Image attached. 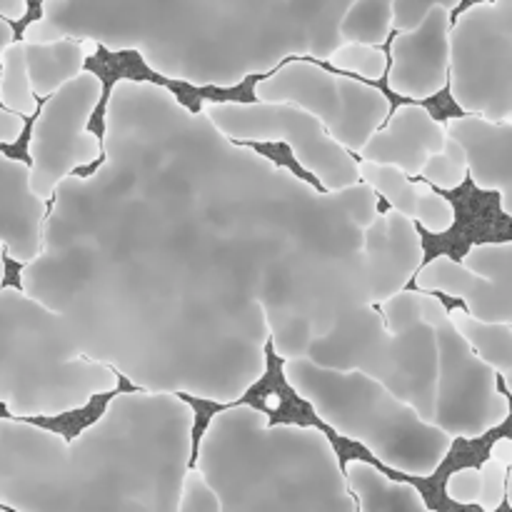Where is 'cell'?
Masks as SVG:
<instances>
[{
	"instance_id": "obj_1",
	"label": "cell",
	"mask_w": 512,
	"mask_h": 512,
	"mask_svg": "<svg viewBox=\"0 0 512 512\" xmlns=\"http://www.w3.org/2000/svg\"><path fill=\"white\" fill-rule=\"evenodd\" d=\"M178 398L183 400V403H188L195 413L193 433H190V470L198 465L200 440H203L210 420H213L218 413H228V410L248 405V408L268 415L270 428H278V425H298V428L320 430V433L330 440V445H333L335 455H338L340 473L343 475L348 473L350 460H360V463L373 465L378 473H383L385 478L395 480V483L413 485L415 475L398 473V470H393L390 465H385L383 460L373 453V450L365 448L363 443L348 438V435H340L333 425H328L318 413H315L313 403H308L305 398H300L298 390L290 388L288 378H285V360L280 358L278 350H275L273 338H268V343H265L263 378H260L258 383L250 385V388L245 390L238 400H233V403H213V400L195 398V395H188V393H178Z\"/></svg>"
},
{
	"instance_id": "obj_2",
	"label": "cell",
	"mask_w": 512,
	"mask_h": 512,
	"mask_svg": "<svg viewBox=\"0 0 512 512\" xmlns=\"http://www.w3.org/2000/svg\"><path fill=\"white\" fill-rule=\"evenodd\" d=\"M408 180L428 185L435 195L453 205V225L445 233H433L423 223H415L423 245V263L418 273L438 258H450L460 265L475 245L512 243V218L503 210V193L478 188L473 173H465L463 183L455 188H443L420 173L408 175Z\"/></svg>"
},
{
	"instance_id": "obj_3",
	"label": "cell",
	"mask_w": 512,
	"mask_h": 512,
	"mask_svg": "<svg viewBox=\"0 0 512 512\" xmlns=\"http://www.w3.org/2000/svg\"><path fill=\"white\" fill-rule=\"evenodd\" d=\"M83 70L85 73H93L100 80V85H103L100 88L98 105L90 113L88 133L98 138L100 155H105V110H108L113 85L120 83V80H135V83H153L160 85V88H168L180 105H185L190 113L198 115L203 110L205 100H213V103H258L255 85L273 78L280 68L275 65L268 73H250L238 85H230V88H220V85H190L185 80H173L150 68L145 63L143 53H138V50H108L105 45H98L95 53H90L83 60Z\"/></svg>"
},
{
	"instance_id": "obj_4",
	"label": "cell",
	"mask_w": 512,
	"mask_h": 512,
	"mask_svg": "<svg viewBox=\"0 0 512 512\" xmlns=\"http://www.w3.org/2000/svg\"><path fill=\"white\" fill-rule=\"evenodd\" d=\"M495 383L498 390L508 400V418L505 423H500L498 428H490L488 433H483L480 438L468 440V438H455L450 445V453L445 455L443 463L438 465L433 475L428 478H420L415 475L413 488L423 495L425 508L428 510H480L478 505H465L458 500L448 498V480L455 473H463V470H483V465L488 463L490 455H493V445L500 440H512V393L508 390L503 375H495Z\"/></svg>"
},
{
	"instance_id": "obj_5",
	"label": "cell",
	"mask_w": 512,
	"mask_h": 512,
	"mask_svg": "<svg viewBox=\"0 0 512 512\" xmlns=\"http://www.w3.org/2000/svg\"><path fill=\"white\" fill-rule=\"evenodd\" d=\"M398 30H390L388 40H385L383 45V53H385V70L380 78H365L363 73H355V70H345V68H335V65L325 63V60H318L313 58V55H285L283 60L278 63V68L283 70L285 65L290 63H308V65H315V68L325 70V73H333V75H343V78H353L355 83H363L368 85V88H378L380 93L388 98L390 103V110H388V118H385L383 128L385 125L393 120V115L398 113V108H403V105H408V108H425L430 113V118L438 120V123H443V120H450V118H465V110L463 105H458V100L453 98V83H450V73L445 75V85L438 90V93H433L430 98H410V95H398L393 93V88H390V73H393V60H395V40H398Z\"/></svg>"
},
{
	"instance_id": "obj_6",
	"label": "cell",
	"mask_w": 512,
	"mask_h": 512,
	"mask_svg": "<svg viewBox=\"0 0 512 512\" xmlns=\"http://www.w3.org/2000/svg\"><path fill=\"white\" fill-rule=\"evenodd\" d=\"M395 13V0H358L353 5L345 23V35L360 40H370L375 30H383L388 25L390 15Z\"/></svg>"
},
{
	"instance_id": "obj_7",
	"label": "cell",
	"mask_w": 512,
	"mask_h": 512,
	"mask_svg": "<svg viewBox=\"0 0 512 512\" xmlns=\"http://www.w3.org/2000/svg\"><path fill=\"white\" fill-rule=\"evenodd\" d=\"M233 145H238V148L255 150V153L263 155V158L273 160V163L278 165V168H288L290 173L295 175V178H300V180H305V183H308V185H313V188L318 190V193H328V190H325V185L318 180V175L310 173V170L305 168V165H300L298 155L293 153V148H290V145L285 143V140H278V143H255V140H238V138H233Z\"/></svg>"
},
{
	"instance_id": "obj_8",
	"label": "cell",
	"mask_w": 512,
	"mask_h": 512,
	"mask_svg": "<svg viewBox=\"0 0 512 512\" xmlns=\"http://www.w3.org/2000/svg\"><path fill=\"white\" fill-rule=\"evenodd\" d=\"M0 260H3V278H0V290H18L23 293V270H25V260H18L15 255L8 253V248H3L0 253Z\"/></svg>"
},
{
	"instance_id": "obj_9",
	"label": "cell",
	"mask_w": 512,
	"mask_h": 512,
	"mask_svg": "<svg viewBox=\"0 0 512 512\" xmlns=\"http://www.w3.org/2000/svg\"><path fill=\"white\" fill-rule=\"evenodd\" d=\"M453 3V0H395V18L400 20H413V18H420V15L425 13V10H430L433 5H448Z\"/></svg>"
},
{
	"instance_id": "obj_10",
	"label": "cell",
	"mask_w": 512,
	"mask_h": 512,
	"mask_svg": "<svg viewBox=\"0 0 512 512\" xmlns=\"http://www.w3.org/2000/svg\"><path fill=\"white\" fill-rule=\"evenodd\" d=\"M428 295H433V298H438L440 303L445 305V313H453V310H463V313L470 315V305L465 303L463 298H458V295H448L443 293V290H425Z\"/></svg>"
},
{
	"instance_id": "obj_11",
	"label": "cell",
	"mask_w": 512,
	"mask_h": 512,
	"mask_svg": "<svg viewBox=\"0 0 512 512\" xmlns=\"http://www.w3.org/2000/svg\"><path fill=\"white\" fill-rule=\"evenodd\" d=\"M25 10H28V0H0V15L10 20L23 18Z\"/></svg>"
},
{
	"instance_id": "obj_12",
	"label": "cell",
	"mask_w": 512,
	"mask_h": 512,
	"mask_svg": "<svg viewBox=\"0 0 512 512\" xmlns=\"http://www.w3.org/2000/svg\"><path fill=\"white\" fill-rule=\"evenodd\" d=\"M5 43H13V28H10L8 20L0 18V45Z\"/></svg>"
},
{
	"instance_id": "obj_13",
	"label": "cell",
	"mask_w": 512,
	"mask_h": 512,
	"mask_svg": "<svg viewBox=\"0 0 512 512\" xmlns=\"http://www.w3.org/2000/svg\"><path fill=\"white\" fill-rule=\"evenodd\" d=\"M390 210V203L388 200H385V195L383 193H378V213L380 215H385Z\"/></svg>"
}]
</instances>
